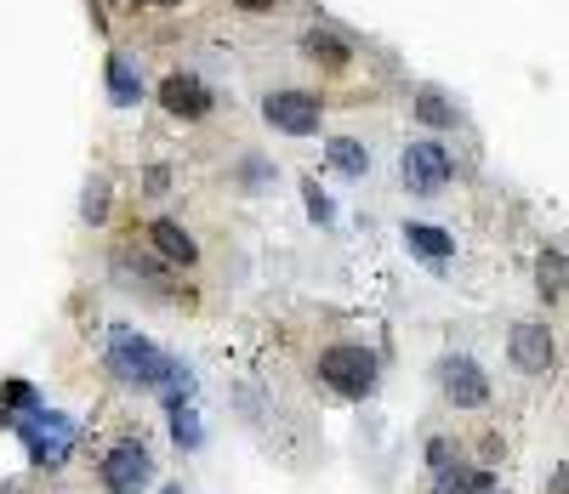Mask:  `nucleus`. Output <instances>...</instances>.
<instances>
[{
	"label": "nucleus",
	"instance_id": "nucleus-15",
	"mask_svg": "<svg viewBox=\"0 0 569 494\" xmlns=\"http://www.w3.org/2000/svg\"><path fill=\"white\" fill-rule=\"evenodd\" d=\"M410 109H416V125H433V131H456V125H461V109L450 103L439 85H421Z\"/></svg>",
	"mask_w": 569,
	"mask_h": 494
},
{
	"label": "nucleus",
	"instance_id": "nucleus-13",
	"mask_svg": "<svg viewBox=\"0 0 569 494\" xmlns=\"http://www.w3.org/2000/svg\"><path fill=\"white\" fill-rule=\"evenodd\" d=\"M103 80H109V103H114V109H137V103H142V74H137V63H131L126 52H109Z\"/></svg>",
	"mask_w": 569,
	"mask_h": 494
},
{
	"label": "nucleus",
	"instance_id": "nucleus-16",
	"mask_svg": "<svg viewBox=\"0 0 569 494\" xmlns=\"http://www.w3.org/2000/svg\"><path fill=\"white\" fill-rule=\"evenodd\" d=\"M302 52L319 63V69H348L353 63V46L337 34V29H308V40H302Z\"/></svg>",
	"mask_w": 569,
	"mask_h": 494
},
{
	"label": "nucleus",
	"instance_id": "nucleus-27",
	"mask_svg": "<svg viewBox=\"0 0 569 494\" xmlns=\"http://www.w3.org/2000/svg\"><path fill=\"white\" fill-rule=\"evenodd\" d=\"M160 494H188V488H182V483H171V488H160Z\"/></svg>",
	"mask_w": 569,
	"mask_h": 494
},
{
	"label": "nucleus",
	"instance_id": "nucleus-23",
	"mask_svg": "<svg viewBox=\"0 0 569 494\" xmlns=\"http://www.w3.org/2000/svg\"><path fill=\"white\" fill-rule=\"evenodd\" d=\"M268 182H273V165L262 154H246L240 160V188H268Z\"/></svg>",
	"mask_w": 569,
	"mask_h": 494
},
{
	"label": "nucleus",
	"instance_id": "nucleus-4",
	"mask_svg": "<svg viewBox=\"0 0 569 494\" xmlns=\"http://www.w3.org/2000/svg\"><path fill=\"white\" fill-rule=\"evenodd\" d=\"M98 477H103L109 494H149V483H154V455H149V443H142V437H120L114 450L103 455Z\"/></svg>",
	"mask_w": 569,
	"mask_h": 494
},
{
	"label": "nucleus",
	"instance_id": "nucleus-10",
	"mask_svg": "<svg viewBox=\"0 0 569 494\" xmlns=\"http://www.w3.org/2000/svg\"><path fill=\"white\" fill-rule=\"evenodd\" d=\"M149 244H154V256H160L166 268H194V262H200L194 233H188L182 222H171V216H154V222H149Z\"/></svg>",
	"mask_w": 569,
	"mask_h": 494
},
{
	"label": "nucleus",
	"instance_id": "nucleus-20",
	"mask_svg": "<svg viewBox=\"0 0 569 494\" xmlns=\"http://www.w3.org/2000/svg\"><path fill=\"white\" fill-rule=\"evenodd\" d=\"M302 205H308V216H313L319 228L337 222V205H330V193H325L319 182H302Z\"/></svg>",
	"mask_w": 569,
	"mask_h": 494
},
{
	"label": "nucleus",
	"instance_id": "nucleus-9",
	"mask_svg": "<svg viewBox=\"0 0 569 494\" xmlns=\"http://www.w3.org/2000/svg\"><path fill=\"white\" fill-rule=\"evenodd\" d=\"M507 353H512V370H525V375H547L558 364V341L547 324H512L507 335Z\"/></svg>",
	"mask_w": 569,
	"mask_h": 494
},
{
	"label": "nucleus",
	"instance_id": "nucleus-5",
	"mask_svg": "<svg viewBox=\"0 0 569 494\" xmlns=\"http://www.w3.org/2000/svg\"><path fill=\"white\" fill-rule=\"evenodd\" d=\"M439 392H445V404L450 410H490V375L479 370V359H467V353H445L439 359Z\"/></svg>",
	"mask_w": 569,
	"mask_h": 494
},
{
	"label": "nucleus",
	"instance_id": "nucleus-18",
	"mask_svg": "<svg viewBox=\"0 0 569 494\" xmlns=\"http://www.w3.org/2000/svg\"><path fill=\"white\" fill-rule=\"evenodd\" d=\"M109 211H114V188H109V177H91L86 193H80V222H86V228H103Z\"/></svg>",
	"mask_w": 569,
	"mask_h": 494
},
{
	"label": "nucleus",
	"instance_id": "nucleus-26",
	"mask_svg": "<svg viewBox=\"0 0 569 494\" xmlns=\"http://www.w3.org/2000/svg\"><path fill=\"white\" fill-rule=\"evenodd\" d=\"M563 477H569V472L558 466V472H552V483H547V494H563Z\"/></svg>",
	"mask_w": 569,
	"mask_h": 494
},
{
	"label": "nucleus",
	"instance_id": "nucleus-11",
	"mask_svg": "<svg viewBox=\"0 0 569 494\" xmlns=\"http://www.w3.org/2000/svg\"><path fill=\"white\" fill-rule=\"evenodd\" d=\"M433 494H501L490 466H472V461H450L445 472H433Z\"/></svg>",
	"mask_w": 569,
	"mask_h": 494
},
{
	"label": "nucleus",
	"instance_id": "nucleus-8",
	"mask_svg": "<svg viewBox=\"0 0 569 494\" xmlns=\"http://www.w3.org/2000/svg\"><path fill=\"white\" fill-rule=\"evenodd\" d=\"M160 103H166V114H177V120H206L211 114V85L194 74V69H171L166 80H160Z\"/></svg>",
	"mask_w": 569,
	"mask_h": 494
},
{
	"label": "nucleus",
	"instance_id": "nucleus-19",
	"mask_svg": "<svg viewBox=\"0 0 569 494\" xmlns=\"http://www.w3.org/2000/svg\"><path fill=\"white\" fill-rule=\"evenodd\" d=\"M0 404H7L12 415H29V410H40V392H34L29 381L12 375V381H0Z\"/></svg>",
	"mask_w": 569,
	"mask_h": 494
},
{
	"label": "nucleus",
	"instance_id": "nucleus-21",
	"mask_svg": "<svg viewBox=\"0 0 569 494\" xmlns=\"http://www.w3.org/2000/svg\"><path fill=\"white\" fill-rule=\"evenodd\" d=\"M541 295H547V302H558V295H563V251H547L541 256Z\"/></svg>",
	"mask_w": 569,
	"mask_h": 494
},
{
	"label": "nucleus",
	"instance_id": "nucleus-24",
	"mask_svg": "<svg viewBox=\"0 0 569 494\" xmlns=\"http://www.w3.org/2000/svg\"><path fill=\"white\" fill-rule=\"evenodd\" d=\"M166 188H171V177H166V165H154L149 171V193H166Z\"/></svg>",
	"mask_w": 569,
	"mask_h": 494
},
{
	"label": "nucleus",
	"instance_id": "nucleus-14",
	"mask_svg": "<svg viewBox=\"0 0 569 494\" xmlns=\"http://www.w3.org/2000/svg\"><path fill=\"white\" fill-rule=\"evenodd\" d=\"M325 171L359 182V177L370 171V148H365L359 137H330V142H325Z\"/></svg>",
	"mask_w": 569,
	"mask_h": 494
},
{
	"label": "nucleus",
	"instance_id": "nucleus-25",
	"mask_svg": "<svg viewBox=\"0 0 569 494\" xmlns=\"http://www.w3.org/2000/svg\"><path fill=\"white\" fill-rule=\"evenodd\" d=\"M233 7H240V12H273L279 0H233Z\"/></svg>",
	"mask_w": 569,
	"mask_h": 494
},
{
	"label": "nucleus",
	"instance_id": "nucleus-28",
	"mask_svg": "<svg viewBox=\"0 0 569 494\" xmlns=\"http://www.w3.org/2000/svg\"><path fill=\"white\" fill-rule=\"evenodd\" d=\"M137 7H166V0H137Z\"/></svg>",
	"mask_w": 569,
	"mask_h": 494
},
{
	"label": "nucleus",
	"instance_id": "nucleus-12",
	"mask_svg": "<svg viewBox=\"0 0 569 494\" xmlns=\"http://www.w3.org/2000/svg\"><path fill=\"white\" fill-rule=\"evenodd\" d=\"M405 244H410L427 268H445V262L456 256V239H450L445 228H433V222H405Z\"/></svg>",
	"mask_w": 569,
	"mask_h": 494
},
{
	"label": "nucleus",
	"instance_id": "nucleus-2",
	"mask_svg": "<svg viewBox=\"0 0 569 494\" xmlns=\"http://www.w3.org/2000/svg\"><path fill=\"white\" fill-rule=\"evenodd\" d=\"M12 432H18V443H23V455L34 461V466H46V472H58L69 455H74V437H80V426L63 415V410H29V415H12Z\"/></svg>",
	"mask_w": 569,
	"mask_h": 494
},
{
	"label": "nucleus",
	"instance_id": "nucleus-17",
	"mask_svg": "<svg viewBox=\"0 0 569 494\" xmlns=\"http://www.w3.org/2000/svg\"><path fill=\"white\" fill-rule=\"evenodd\" d=\"M171 410V443L182 455H194V450H206V421H200V410L194 404H166Z\"/></svg>",
	"mask_w": 569,
	"mask_h": 494
},
{
	"label": "nucleus",
	"instance_id": "nucleus-1",
	"mask_svg": "<svg viewBox=\"0 0 569 494\" xmlns=\"http://www.w3.org/2000/svg\"><path fill=\"white\" fill-rule=\"evenodd\" d=\"M103 359H109V375H114V381L142 386V392H166V404H194V370L177 364L171 353H160L142 330L114 324Z\"/></svg>",
	"mask_w": 569,
	"mask_h": 494
},
{
	"label": "nucleus",
	"instance_id": "nucleus-22",
	"mask_svg": "<svg viewBox=\"0 0 569 494\" xmlns=\"http://www.w3.org/2000/svg\"><path fill=\"white\" fill-rule=\"evenodd\" d=\"M450 461H461V450H456V437L433 432V437H427V466H433V472H445Z\"/></svg>",
	"mask_w": 569,
	"mask_h": 494
},
{
	"label": "nucleus",
	"instance_id": "nucleus-6",
	"mask_svg": "<svg viewBox=\"0 0 569 494\" xmlns=\"http://www.w3.org/2000/svg\"><path fill=\"white\" fill-rule=\"evenodd\" d=\"M262 120L279 137H313L319 120H325V103H319L313 91H268L262 97Z\"/></svg>",
	"mask_w": 569,
	"mask_h": 494
},
{
	"label": "nucleus",
	"instance_id": "nucleus-7",
	"mask_svg": "<svg viewBox=\"0 0 569 494\" xmlns=\"http://www.w3.org/2000/svg\"><path fill=\"white\" fill-rule=\"evenodd\" d=\"M399 171H405V188L421 193V200L445 193L450 177H456V165H450V154H445V142H410L405 160H399Z\"/></svg>",
	"mask_w": 569,
	"mask_h": 494
},
{
	"label": "nucleus",
	"instance_id": "nucleus-3",
	"mask_svg": "<svg viewBox=\"0 0 569 494\" xmlns=\"http://www.w3.org/2000/svg\"><path fill=\"white\" fill-rule=\"evenodd\" d=\"M319 381L337 392V399L359 404V399L376 392V381H382V359H376L370 347H359V341H342V347L319 353Z\"/></svg>",
	"mask_w": 569,
	"mask_h": 494
}]
</instances>
